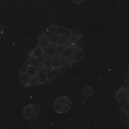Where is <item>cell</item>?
<instances>
[{
  "instance_id": "21",
  "label": "cell",
  "mask_w": 129,
  "mask_h": 129,
  "mask_svg": "<svg viewBox=\"0 0 129 129\" xmlns=\"http://www.w3.org/2000/svg\"><path fill=\"white\" fill-rule=\"evenodd\" d=\"M58 26L55 25H51L47 27L46 29L48 31H49L51 34H55L57 33L58 29Z\"/></svg>"
},
{
  "instance_id": "26",
  "label": "cell",
  "mask_w": 129,
  "mask_h": 129,
  "mask_svg": "<svg viewBox=\"0 0 129 129\" xmlns=\"http://www.w3.org/2000/svg\"><path fill=\"white\" fill-rule=\"evenodd\" d=\"M66 45L56 44V50L57 54H58L60 55L61 53V52H62L64 48L66 47Z\"/></svg>"
},
{
  "instance_id": "10",
  "label": "cell",
  "mask_w": 129,
  "mask_h": 129,
  "mask_svg": "<svg viewBox=\"0 0 129 129\" xmlns=\"http://www.w3.org/2000/svg\"><path fill=\"white\" fill-rule=\"evenodd\" d=\"M84 44V38L83 36H80L78 40L74 43L73 46L76 50H82Z\"/></svg>"
},
{
  "instance_id": "37",
  "label": "cell",
  "mask_w": 129,
  "mask_h": 129,
  "mask_svg": "<svg viewBox=\"0 0 129 129\" xmlns=\"http://www.w3.org/2000/svg\"><path fill=\"white\" fill-rule=\"evenodd\" d=\"M3 32H4V28L3 26L1 24H0V35H2Z\"/></svg>"
},
{
  "instance_id": "35",
  "label": "cell",
  "mask_w": 129,
  "mask_h": 129,
  "mask_svg": "<svg viewBox=\"0 0 129 129\" xmlns=\"http://www.w3.org/2000/svg\"><path fill=\"white\" fill-rule=\"evenodd\" d=\"M43 34L44 35V36H45L46 37H47L48 38L49 37V36L52 34L49 31H48L47 29H46L43 33Z\"/></svg>"
},
{
  "instance_id": "15",
  "label": "cell",
  "mask_w": 129,
  "mask_h": 129,
  "mask_svg": "<svg viewBox=\"0 0 129 129\" xmlns=\"http://www.w3.org/2000/svg\"><path fill=\"white\" fill-rule=\"evenodd\" d=\"M83 95L85 97H89L93 93V90L90 86H85L83 88Z\"/></svg>"
},
{
  "instance_id": "31",
  "label": "cell",
  "mask_w": 129,
  "mask_h": 129,
  "mask_svg": "<svg viewBox=\"0 0 129 129\" xmlns=\"http://www.w3.org/2000/svg\"><path fill=\"white\" fill-rule=\"evenodd\" d=\"M69 38H70V40L71 44L73 45L74 43L78 40V39L79 38V37L77 36H76V35H71V36Z\"/></svg>"
},
{
  "instance_id": "34",
  "label": "cell",
  "mask_w": 129,
  "mask_h": 129,
  "mask_svg": "<svg viewBox=\"0 0 129 129\" xmlns=\"http://www.w3.org/2000/svg\"><path fill=\"white\" fill-rule=\"evenodd\" d=\"M124 83L129 85V73L126 74L124 77Z\"/></svg>"
},
{
  "instance_id": "29",
  "label": "cell",
  "mask_w": 129,
  "mask_h": 129,
  "mask_svg": "<svg viewBox=\"0 0 129 129\" xmlns=\"http://www.w3.org/2000/svg\"><path fill=\"white\" fill-rule=\"evenodd\" d=\"M46 58H47V56L44 54H43L42 55H41L39 57L37 58V59H38V60L39 61V62L40 64V65L43 64V63L44 62V61H45V59H46Z\"/></svg>"
},
{
  "instance_id": "38",
  "label": "cell",
  "mask_w": 129,
  "mask_h": 129,
  "mask_svg": "<svg viewBox=\"0 0 129 129\" xmlns=\"http://www.w3.org/2000/svg\"><path fill=\"white\" fill-rule=\"evenodd\" d=\"M127 99L129 100V88H127Z\"/></svg>"
},
{
  "instance_id": "23",
  "label": "cell",
  "mask_w": 129,
  "mask_h": 129,
  "mask_svg": "<svg viewBox=\"0 0 129 129\" xmlns=\"http://www.w3.org/2000/svg\"><path fill=\"white\" fill-rule=\"evenodd\" d=\"M39 84L38 80L36 77V76H34L31 77L30 82H29V85L30 86H36Z\"/></svg>"
},
{
  "instance_id": "17",
  "label": "cell",
  "mask_w": 129,
  "mask_h": 129,
  "mask_svg": "<svg viewBox=\"0 0 129 129\" xmlns=\"http://www.w3.org/2000/svg\"><path fill=\"white\" fill-rule=\"evenodd\" d=\"M59 37V35L58 34H57V33L52 34L48 38V40H49L50 43L57 44Z\"/></svg>"
},
{
  "instance_id": "6",
  "label": "cell",
  "mask_w": 129,
  "mask_h": 129,
  "mask_svg": "<svg viewBox=\"0 0 129 129\" xmlns=\"http://www.w3.org/2000/svg\"><path fill=\"white\" fill-rule=\"evenodd\" d=\"M36 76L39 84H44L48 81L46 72L44 70H38Z\"/></svg>"
},
{
  "instance_id": "36",
  "label": "cell",
  "mask_w": 129,
  "mask_h": 129,
  "mask_svg": "<svg viewBox=\"0 0 129 129\" xmlns=\"http://www.w3.org/2000/svg\"><path fill=\"white\" fill-rule=\"evenodd\" d=\"M86 0H72V1L77 4H80L82 3L83 2H84V1H85Z\"/></svg>"
},
{
  "instance_id": "28",
  "label": "cell",
  "mask_w": 129,
  "mask_h": 129,
  "mask_svg": "<svg viewBox=\"0 0 129 129\" xmlns=\"http://www.w3.org/2000/svg\"><path fill=\"white\" fill-rule=\"evenodd\" d=\"M67 30V29L64 28V27H59L57 32V34H58L59 36H62Z\"/></svg>"
},
{
  "instance_id": "18",
  "label": "cell",
  "mask_w": 129,
  "mask_h": 129,
  "mask_svg": "<svg viewBox=\"0 0 129 129\" xmlns=\"http://www.w3.org/2000/svg\"><path fill=\"white\" fill-rule=\"evenodd\" d=\"M46 72V74H47V80L48 81H50L53 79L55 76L54 74V69H48Z\"/></svg>"
},
{
  "instance_id": "2",
  "label": "cell",
  "mask_w": 129,
  "mask_h": 129,
  "mask_svg": "<svg viewBox=\"0 0 129 129\" xmlns=\"http://www.w3.org/2000/svg\"><path fill=\"white\" fill-rule=\"evenodd\" d=\"M56 44H50L47 46L43 48L44 54L49 57H51L57 54L56 50Z\"/></svg>"
},
{
  "instance_id": "22",
  "label": "cell",
  "mask_w": 129,
  "mask_h": 129,
  "mask_svg": "<svg viewBox=\"0 0 129 129\" xmlns=\"http://www.w3.org/2000/svg\"><path fill=\"white\" fill-rule=\"evenodd\" d=\"M31 110H32V114H39L40 112V109L39 107L35 104H31Z\"/></svg>"
},
{
  "instance_id": "27",
  "label": "cell",
  "mask_w": 129,
  "mask_h": 129,
  "mask_svg": "<svg viewBox=\"0 0 129 129\" xmlns=\"http://www.w3.org/2000/svg\"><path fill=\"white\" fill-rule=\"evenodd\" d=\"M67 38L64 37L63 36H59L58 42L57 43V44H59V45H65V42Z\"/></svg>"
},
{
  "instance_id": "16",
  "label": "cell",
  "mask_w": 129,
  "mask_h": 129,
  "mask_svg": "<svg viewBox=\"0 0 129 129\" xmlns=\"http://www.w3.org/2000/svg\"><path fill=\"white\" fill-rule=\"evenodd\" d=\"M27 61H28L30 65L33 66L36 68H39L41 66L39 62V61L37 58H35V57L29 56L28 58L27 59Z\"/></svg>"
},
{
  "instance_id": "1",
  "label": "cell",
  "mask_w": 129,
  "mask_h": 129,
  "mask_svg": "<svg viewBox=\"0 0 129 129\" xmlns=\"http://www.w3.org/2000/svg\"><path fill=\"white\" fill-rule=\"evenodd\" d=\"M115 97L118 102H122L127 100V88L123 86L121 87L116 91Z\"/></svg>"
},
{
  "instance_id": "25",
  "label": "cell",
  "mask_w": 129,
  "mask_h": 129,
  "mask_svg": "<svg viewBox=\"0 0 129 129\" xmlns=\"http://www.w3.org/2000/svg\"><path fill=\"white\" fill-rule=\"evenodd\" d=\"M29 63L28 62V61L27 60H26L24 64L23 65V66L22 67L21 69V70H20V72H21V73H26V71L27 70V69L29 66Z\"/></svg>"
},
{
  "instance_id": "39",
  "label": "cell",
  "mask_w": 129,
  "mask_h": 129,
  "mask_svg": "<svg viewBox=\"0 0 129 129\" xmlns=\"http://www.w3.org/2000/svg\"><path fill=\"white\" fill-rule=\"evenodd\" d=\"M128 64H129V63H128Z\"/></svg>"
},
{
  "instance_id": "11",
  "label": "cell",
  "mask_w": 129,
  "mask_h": 129,
  "mask_svg": "<svg viewBox=\"0 0 129 129\" xmlns=\"http://www.w3.org/2000/svg\"><path fill=\"white\" fill-rule=\"evenodd\" d=\"M73 59L75 61H80L83 58V51L82 50H76L73 55Z\"/></svg>"
},
{
  "instance_id": "3",
  "label": "cell",
  "mask_w": 129,
  "mask_h": 129,
  "mask_svg": "<svg viewBox=\"0 0 129 129\" xmlns=\"http://www.w3.org/2000/svg\"><path fill=\"white\" fill-rule=\"evenodd\" d=\"M75 50L76 49L74 48L73 45L66 46L60 55L61 57L68 58L72 56L75 52Z\"/></svg>"
},
{
  "instance_id": "19",
  "label": "cell",
  "mask_w": 129,
  "mask_h": 129,
  "mask_svg": "<svg viewBox=\"0 0 129 129\" xmlns=\"http://www.w3.org/2000/svg\"><path fill=\"white\" fill-rule=\"evenodd\" d=\"M64 105H62L55 101L53 103V108L54 110L58 113H61L62 110Z\"/></svg>"
},
{
  "instance_id": "30",
  "label": "cell",
  "mask_w": 129,
  "mask_h": 129,
  "mask_svg": "<svg viewBox=\"0 0 129 129\" xmlns=\"http://www.w3.org/2000/svg\"><path fill=\"white\" fill-rule=\"evenodd\" d=\"M121 109L123 112L129 113V101L126 102L125 105L122 108H121Z\"/></svg>"
},
{
  "instance_id": "8",
  "label": "cell",
  "mask_w": 129,
  "mask_h": 129,
  "mask_svg": "<svg viewBox=\"0 0 129 129\" xmlns=\"http://www.w3.org/2000/svg\"><path fill=\"white\" fill-rule=\"evenodd\" d=\"M55 101L62 105H68L70 107L72 106V101L71 99L65 96L57 97Z\"/></svg>"
},
{
  "instance_id": "12",
  "label": "cell",
  "mask_w": 129,
  "mask_h": 129,
  "mask_svg": "<svg viewBox=\"0 0 129 129\" xmlns=\"http://www.w3.org/2000/svg\"><path fill=\"white\" fill-rule=\"evenodd\" d=\"M120 120L122 123L129 127V113L122 111L120 115Z\"/></svg>"
},
{
  "instance_id": "32",
  "label": "cell",
  "mask_w": 129,
  "mask_h": 129,
  "mask_svg": "<svg viewBox=\"0 0 129 129\" xmlns=\"http://www.w3.org/2000/svg\"><path fill=\"white\" fill-rule=\"evenodd\" d=\"M39 114H32L31 116L28 119V120H30V121H34L38 117Z\"/></svg>"
},
{
  "instance_id": "4",
  "label": "cell",
  "mask_w": 129,
  "mask_h": 129,
  "mask_svg": "<svg viewBox=\"0 0 129 129\" xmlns=\"http://www.w3.org/2000/svg\"><path fill=\"white\" fill-rule=\"evenodd\" d=\"M61 66L60 57L57 54L51 57V69H59Z\"/></svg>"
},
{
  "instance_id": "24",
  "label": "cell",
  "mask_w": 129,
  "mask_h": 129,
  "mask_svg": "<svg viewBox=\"0 0 129 129\" xmlns=\"http://www.w3.org/2000/svg\"><path fill=\"white\" fill-rule=\"evenodd\" d=\"M43 67L46 69H50L51 68V57H47L44 62L43 64Z\"/></svg>"
},
{
  "instance_id": "33",
  "label": "cell",
  "mask_w": 129,
  "mask_h": 129,
  "mask_svg": "<svg viewBox=\"0 0 129 129\" xmlns=\"http://www.w3.org/2000/svg\"><path fill=\"white\" fill-rule=\"evenodd\" d=\"M62 36H64V37H66L67 38L70 37V36H71V34L70 29H67V30L64 32V33H63V34Z\"/></svg>"
},
{
  "instance_id": "14",
  "label": "cell",
  "mask_w": 129,
  "mask_h": 129,
  "mask_svg": "<svg viewBox=\"0 0 129 129\" xmlns=\"http://www.w3.org/2000/svg\"><path fill=\"white\" fill-rule=\"evenodd\" d=\"M38 71V68H36L33 66L29 65L26 73L32 77L33 76H36Z\"/></svg>"
},
{
  "instance_id": "9",
  "label": "cell",
  "mask_w": 129,
  "mask_h": 129,
  "mask_svg": "<svg viewBox=\"0 0 129 129\" xmlns=\"http://www.w3.org/2000/svg\"><path fill=\"white\" fill-rule=\"evenodd\" d=\"M22 115L26 119H28L32 115L31 104L25 105L22 110Z\"/></svg>"
},
{
  "instance_id": "13",
  "label": "cell",
  "mask_w": 129,
  "mask_h": 129,
  "mask_svg": "<svg viewBox=\"0 0 129 129\" xmlns=\"http://www.w3.org/2000/svg\"><path fill=\"white\" fill-rule=\"evenodd\" d=\"M31 77L26 73H21L20 76V81L25 85H29V82Z\"/></svg>"
},
{
  "instance_id": "20",
  "label": "cell",
  "mask_w": 129,
  "mask_h": 129,
  "mask_svg": "<svg viewBox=\"0 0 129 129\" xmlns=\"http://www.w3.org/2000/svg\"><path fill=\"white\" fill-rule=\"evenodd\" d=\"M70 32L71 35H76L79 37L80 36H82V34L81 33V30H80V29L78 28H73L70 29Z\"/></svg>"
},
{
  "instance_id": "7",
  "label": "cell",
  "mask_w": 129,
  "mask_h": 129,
  "mask_svg": "<svg viewBox=\"0 0 129 129\" xmlns=\"http://www.w3.org/2000/svg\"><path fill=\"white\" fill-rule=\"evenodd\" d=\"M48 38L44 36L43 33L40 34L38 36V45L42 47L45 48L50 44Z\"/></svg>"
},
{
  "instance_id": "5",
  "label": "cell",
  "mask_w": 129,
  "mask_h": 129,
  "mask_svg": "<svg viewBox=\"0 0 129 129\" xmlns=\"http://www.w3.org/2000/svg\"><path fill=\"white\" fill-rule=\"evenodd\" d=\"M43 54H44L43 48L37 45L29 53V56H32L35 58H38L41 55H42Z\"/></svg>"
}]
</instances>
